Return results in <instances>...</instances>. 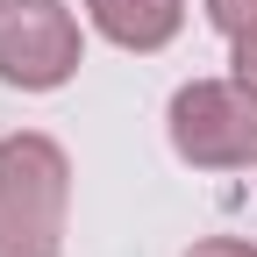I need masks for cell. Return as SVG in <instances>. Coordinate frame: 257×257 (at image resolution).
Instances as JSON below:
<instances>
[{
	"instance_id": "6da1fadb",
	"label": "cell",
	"mask_w": 257,
	"mask_h": 257,
	"mask_svg": "<svg viewBox=\"0 0 257 257\" xmlns=\"http://www.w3.org/2000/svg\"><path fill=\"white\" fill-rule=\"evenodd\" d=\"M64 193H72V172L50 136L0 143V257H57Z\"/></svg>"
},
{
	"instance_id": "7a4b0ae2",
	"label": "cell",
	"mask_w": 257,
	"mask_h": 257,
	"mask_svg": "<svg viewBox=\"0 0 257 257\" xmlns=\"http://www.w3.org/2000/svg\"><path fill=\"white\" fill-rule=\"evenodd\" d=\"M172 150L200 172L257 165V93L243 79H193L172 93Z\"/></svg>"
},
{
	"instance_id": "3957f363",
	"label": "cell",
	"mask_w": 257,
	"mask_h": 257,
	"mask_svg": "<svg viewBox=\"0 0 257 257\" xmlns=\"http://www.w3.org/2000/svg\"><path fill=\"white\" fill-rule=\"evenodd\" d=\"M79 72V22L64 0H0V79L22 93H50Z\"/></svg>"
},
{
	"instance_id": "277c9868",
	"label": "cell",
	"mask_w": 257,
	"mask_h": 257,
	"mask_svg": "<svg viewBox=\"0 0 257 257\" xmlns=\"http://www.w3.org/2000/svg\"><path fill=\"white\" fill-rule=\"evenodd\" d=\"M93 22H100V36H114L121 50H157L179 36V0H86Z\"/></svg>"
},
{
	"instance_id": "5b68a950",
	"label": "cell",
	"mask_w": 257,
	"mask_h": 257,
	"mask_svg": "<svg viewBox=\"0 0 257 257\" xmlns=\"http://www.w3.org/2000/svg\"><path fill=\"white\" fill-rule=\"evenodd\" d=\"M207 22L221 36H257V0H207Z\"/></svg>"
},
{
	"instance_id": "8992f818",
	"label": "cell",
	"mask_w": 257,
	"mask_h": 257,
	"mask_svg": "<svg viewBox=\"0 0 257 257\" xmlns=\"http://www.w3.org/2000/svg\"><path fill=\"white\" fill-rule=\"evenodd\" d=\"M236 79L257 93V36H236Z\"/></svg>"
},
{
	"instance_id": "52a82bcc",
	"label": "cell",
	"mask_w": 257,
	"mask_h": 257,
	"mask_svg": "<svg viewBox=\"0 0 257 257\" xmlns=\"http://www.w3.org/2000/svg\"><path fill=\"white\" fill-rule=\"evenodd\" d=\"M186 257H257V243H229V236H221V243H200V250H186Z\"/></svg>"
}]
</instances>
